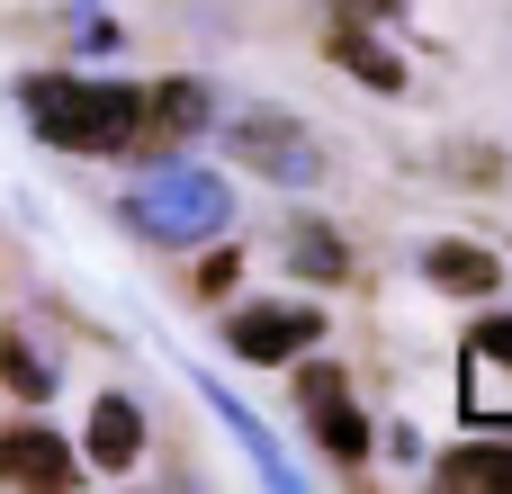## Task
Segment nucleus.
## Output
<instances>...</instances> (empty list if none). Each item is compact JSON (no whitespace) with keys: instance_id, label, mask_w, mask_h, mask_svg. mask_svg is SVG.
Returning <instances> with one entry per match:
<instances>
[{"instance_id":"15","label":"nucleus","mask_w":512,"mask_h":494,"mask_svg":"<svg viewBox=\"0 0 512 494\" xmlns=\"http://www.w3.org/2000/svg\"><path fill=\"white\" fill-rule=\"evenodd\" d=\"M234 270H243L234 252H207V261H198V288H207V297H225V288H234Z\"/></svg>"},{"instance_id":"5","label":"nucleus","mask_w":512,"mask_h":494,"mask_svg":"<svg viewBox=\"0 0 512 494\" xmlns=\"http://www.w3.org/2000/svg\"><path fill=\"white\" fill-rule=\"evenodd\" d=\"M288 369H297V360H288ZM297 414L315 423L324 459H342V468H360V459H369V423H360V405H351V378H342V369L306 360V369H297Z\"/></svg>"},{"instance_id":"14","label":"nucleus","mask_w":512,"mask_h":494,"mask_svg":"<svg viewBox=\"0 0 512 494\" xmlns=\"http://www.w3.org/2000/svg\"><path fill=\"white\" fill-rule=\"evenodd\" d=\"M477 360H504L512 369V315H486V324H477Z\"/></svg>"},{"instance_id":"2","label":"nucleus","mask_w":512,"mask_h":494,"mask_svg":"<svg viewBox=\"0 0 512 494\" xmlns=\"http://www.w3.org/2000/svg\"><path fill=\"white\" fill-rule=\"evenodd\" d=\"M126 225L144 234V243H216L225 225H234V189L216 180V171H189V162H171V153H153V171L126 189Z\"/></svg>"},{"instance_id":"10","label":"nucleus","mask_w":512,"mask_h":494,"mask_svg":"<svg viewBox=\"0 0 512 494\" xmlns=\"http://www.w3.org/2000/svg\"><path fill=\"white\" fill-rule=\"evenodd\" d=\"M333 63H342L351 81H369L378 99H396V90H405V63H396L378 36H360V18H342V27H333Z\"/></svg>"},{"instance_id":"11","label":"nucleus","mask_w":512,"mask_h":494,"mask_svg":"<svg viewBox=\"0 0 512 494\" xmlns=\"http://www.w3.org/2000/svg\"><path fill=\"white\" fill-rule=\"evenodd\" d=\"M423 279H432V288H459V297H486V288H495V252H477V243H432V252H423Z\"/></svg>"},{"instance_id":"8","label":"nucleus","mask_w":512,"mask_h":494,"mask_svg":"<svg viewBox=\"0 0 512 494\" xmlns=\"http://www.w3.org/2000/svg\"><path fill=\"white\" fill-rule=\"evenodd\" d=\"M432 477L450 494H512V441H459L450 459H432Z\"/></svg>"},{"instance_id":"9","label":"nucleus","mask_w":512,"mask_h":494,"mask_svg":"<svg viewBox=\"0 0 512 494\" xmlns=\"http://www.w3.org/2000/svg\"><path fill=\"white\" fill-rule=\"evenodd\" d=\"M90 459H99V477H117V468L144 459V414H135L126 396H99V405H90Z\"/></svg>"},{"instance_id":"3","label":"nucleus","mask_w":512,"mask_h":494,"mask_svg":"<svg viewBox=\"0 0 512 494\" xmlns=\"http://www.w3.org/2000/svg\"><path fill=\"white\" fill-rule=\"evenodd\" d=\"M225 153H234L243 171H261V180H279V189L324 180V144H315L297 117H279V108H243V117L225 126Z\"/></svg>"},{"instance_id":"16","label":"nucleus","mask_w":512,"mask_h":494,"mask_svg":"<svg viewBox=\"0 0 512 494\" xmlns=\"http://www.w3.org/2000/svg\"><path fill=\"white\" fill-rule=\"evenodd\" d=\"M342 18H405V0H333Z\"/></svg>"},{"instance_id":"7","label":"nucleus","mask_w":512,"mask_h":494,"mask_svg":"<svg viewBox=\"0 0 512 494\" xmlns=\"http://www.w3.org/2000/svg\"><path fill=\"white\" fill-rule=\"evenodd\" d=\"M0 486H45V494H63V486H81V459H72L45 423H18V432H0Z\"/></svg>"},{"instance_id":"4","label":"nucleus","mask_w":512,"mask_h":494,"mask_svg":"<svg viewBox=\"0 0 512 494\" xmlns=\"http://www.w3.org/2000/svg\"><path fill=\"white\" fill-rule=\"evenodd\" d=\"M324 342V315L297 306V297H261V306H234L225 315V351L234 360H261V369H288Z\"/></svg>"},{"instance_id":"13","label":"nucleus","mask_w":512,"mask_h":494,"mask_svg":"<svg viewBox=\"0 0 512 494\" xmlns=\"http://www.w3.org/2000/svg\"><path fill=\"white\" fill-rule=\"evenodd\" d=\"M0 387H9V396H27V405H45V396H54V369H45L18 333H0Z\"/></svg>"},{"instance_id":"6","label":"nucleus","mask_w":512,"mask_h":494,"mask_svg":"<svg viewBox=\"0 0 512 494\" xmlns=\"http://www.w3.org/2000/svg\"><path fill=\"white\" fill-rule=\"evenodd\" d=\"M198 126H207V81H153V90L135 99V144H126V153L153 162V153H171V144L198 135Z\"/></svg>"},{"instance_id":"12","label":"nucleus","mask_w":512,"mask_h":494,"mask_svg":"<svg viewBox=\"0 0 512 494\" xmlns=\"http://www.w3.org/2000/svg\"><path fill=\"white\" fill-rule=\"evenodd\" d=\"M288 270H297V279H342L351 252H342L333 225H297V234H288Z\"/></svg>"},{"instance_id":"1","label":"nucleus","mask_w":512,"mask_h":494,"mask_svg":"<svg viewBox=\"0 0 512 494\" xmlns=\"http://www.w3.org/2000/svg\"><path fill=\"white\" fill-rule=\"evenodd\" d=\"M135 81H81V72H27L18 81V108L45 144L63 153H126L135 144Z\"/></svg>"}]
</instances>
